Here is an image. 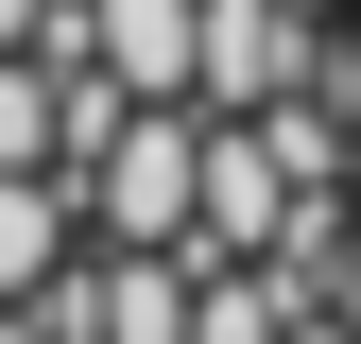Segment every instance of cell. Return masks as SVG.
<instances>
[{"label":"cell","mask_w":361,"mask_h":344,"mask_svg":"<svg viewBox=\"0 0 361 344\" xmlns=\"http://www.w3.org/2000/svg\"><path fill=\"white\" fill-rule=\"evenodd\" d=\"M69 121H86V104L52 86V52H0V172H52Z\"/></svg>","instance_id":"6da1fadb"},{"label":"cell","mask_w":361,"mask_h":344,"mask_svg":"<svg viewBox=\"0 0 361 344\" xmlns=\"http://www.w3.org/2000/svg\"><path fill=\"white\" fill-rule=\"evenodd\" d=\"M0 293H52V172H0Z\"/></svg>","instance_id":"7a4b0ae2"},{"label":"cell","mask_w":361,"mask_h":344,"mask_svg":"<svg viewBox=\"0 0 361 344\" xmlns=\"http://www.w3.org/2000/svg\"><path fill=\"white\" fill-rule=\"evenodd\" d=\"M18 35H52V0H0V52H18Z\"/></svg>","instance_id":"3957f363"}]
</instances>
